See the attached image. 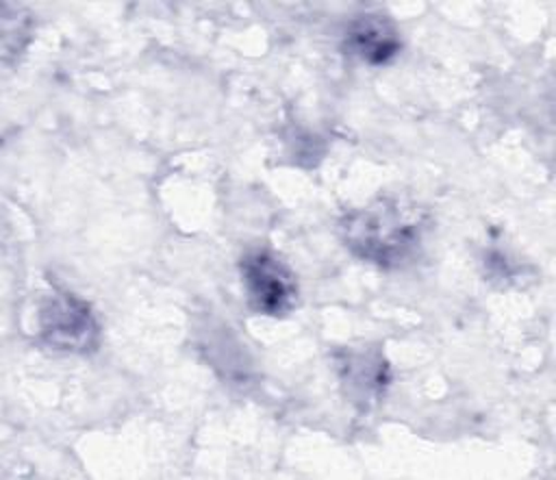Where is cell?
Wrapping results in <instances>:
<instances>
[{
	"mask_svg": "<svg viewBox=\"0 0 556 480\" xmlns=\"http://www.w3.org/2000/svg\"><path fill=\"white\" fill-rule=\"evenodd\" d=\"M343 245L361 261L395 269L419 252L426 215L419 206L400 198L380 195L350 211L341 224Z\"/></svg>",
	"mask_w": 556,
	"mask_h": 480,
	"instance_id": "6da1fadb",
	"label": "cell"
},
{
	"mask_svg": "<svg viewBox=\"0 0 556 480\" xmlns=\"http://www.w3.org/2000/svg\"><path fill=\"white\" fill-rule=\"evenodd\" d=\"M2 61L13 65L33 35V15L22 4H2Z\"/></svg>",
	"mask_w": 556,
	"mask_h": 480,
	"instance_id": "8992f818",
	"label": "cell"
},
{
	"mask_svg": "<svg viewBox=\"0 0 556 480\" xmlns=\"http://www.w3.org/2000/svg\"><path fill=\"white\" fill-rule=\"evenodd\" d=\"M39 337L50 350L89 354L100 343V324L85 300L56 291L41 304Z\"/></svg>",
	"mask_w": 556,
	"mask_h": 480,
	"instance_id": "3957f363",
	"label": "cell"
},
{
	"mask_svg": "<svg viewBox=\"0 0 556 480\" xmlns=\"http://www.w3.org/2000/svg\"><path fill=\"white\" fill-rule=\"evenodd\" d=\"M337 367L345 393L358 408L376 404L391 380L389 365L378 350H341Z\"/></svg>",
	"mask_w": 556,
	"mask_h": 480,
	"instance_id": "277c9868",
	"label": "cell"
},
{
	"mask_svg": "<svg viewBox=\"0 0 556 480\" xmlns=\"http://www.w3.org/2000/svg\"><path fill=\"white\" fill-rule=\"evenodd\" d=\"M241 282L254 313L285 317L298 304V278L291 267L269 250H252L241 263Z\"/></svg>",
	"mask_w": 556,
	"mask_h": 480,
	"instance_id": "7a4b0ae2",
	"label": "cell"
},
{
	"mask_svg": "<svg viewBox=\"0 0 556 480\" xmlns=\"http://www.w3.org/2000/svg\"><path fill=\"white\" fill-rule=\"evenodd\" d=\"M402 50L400 30L384 13L356 17L343 37V52L365 65H384Z\"/></svg>",
	"mask_w": 556,
	"mask_h": 480,
	"instance_id": "5b68a950",
	"label": "cell"
}]
</instances>
